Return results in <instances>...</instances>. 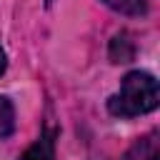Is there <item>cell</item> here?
<instances>
[{
  "mask_svg": "<svg viewBox=\"0 0 160 160\" xmlns=\"http://www.w3.org/2000/svg\"><path fill=\"white\" fill-rule=\"evenodd\" d=\"M160 92H158V80L150 72L132 70L122 78L120 90L108 98V110L118 118H135L145 115L158 108Z\"/></svg>",
  "mask_w": 160,
  "mask_h": 160,
  "instance_id": "1",
  "label": "cell"
},
{
  "mask_svg": "<svg viewBox=\"0 0 160 160\" xmlns=\"http://www.w3.org/2000/svg\"><path fill=\"white\" fill-rule=\"evenodd\" d=\"M20 160H55V130H45L20 155Z\"/></svg>",
  "mask_w": 160,
  "mask_h": 160,
  "instance_id": "2",
  "label": "cell"
},
{
  "mask_svg": "<svg viewBox=\"0 0 160 160\" xmlns=\"http://www.w3.org/2000/svg\"><path fill=\"white\" fill-rule=\"evenodd\" d=\"M122 160H160V145H158V132H148L145 138H140Z\"/></svg>",
  "mask_w": 160,
  "mask_h": 160,
  "instance_id": "3",
  "label": "cell"
},
{
  "mask_svg": "<svg viewBox=\"0 0 160 160\" xmlns=\"http://www.w3.org/2000/svg\"><path fill=\"white\" fill-rule=\"evenodd\" d=\"M135 55V45L128 32H118L110 40V60L112 62H130Z\"/></svg>",
  "mask_w": 160,
  "mask_h": 160,
  "instance_id": "4",
  "label": "cell"
},
{
  "mask_svg": "<svg viewBox=\"0 0 160 160\" xmlns=\"http://www.w3.org/2000/svg\"><path fill=\"white\" fill-rule=\"evenodd\" d=\"M102 2L122 15H145L148 12V0H102Z\"/></svg>",
  "mask_w": 160,
  "mask_h": 160,
  "instance_id": "5",
  "label": "cell"
},
{
  "mask_svg": "<svg viewBox=\"0 0 160 160\" xmlns=\"http://www.w3.org/2000/svg\"><path fill=\"white\" fill-rule=\"evenodd\" d=\"M15 130V110H12V102L8 98L0 95V140L12 135Z\"/></svg>",
  "mask_w": 160,
  "mask_h": 160,
  "instance_id": "6",
  "label": "cell"
},
{
  "mask_svg": "<svg viewBox=\"0 0 160 160\" xmlns=\"http://www.w3.org/2000/svg\"><path fill=\"white\" fill-rule=\"evenodd\" d=\"M5 65H8V60H5V50L0 48V75L5 72Z\"/></svg>",
  "mask_w": 160,
  "mask_h": 160,
  "instance_id": "7",
  "label": "cell"
},
{
  "mask_svg": "<svg viewBox=\"0 0 160 160\" xmlns=\"http://www.w3.org/2000/svg\"><path fill=\"white\" fill-rule=\"evenodd\" d=\"M50 2H52V0H48V5H50Z\"/></svg>",
  "mask_w": 160,
  "mask_h": 160,
  "instance_id": "8",
  "label": "cell"
}]
</instances>
